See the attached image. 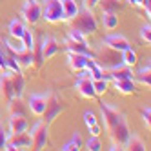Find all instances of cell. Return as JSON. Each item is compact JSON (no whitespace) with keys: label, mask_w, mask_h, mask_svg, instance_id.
<instances>
[{"label":"cell","mask_w":151,"mask_h":151,"mask_svg":"<svg viewBox=\"0 0 151 151\" xmlns=\"http://www.w3.org/2000/svg\"><path fill=\"white\" fill-rule=\"evenodd\" d=\"M71 22V29L78 31V33H82L84 37L86 35H93L96 33V29H99V22H96V18L93 15L91 9H78V13L75 18L69 20Z\"/></svg>","instance_id":"6da1fadb"},{"label":"cell","mask_w":151,"mask_h":151,"mask_svg":"<svg viewBox=\"0 0 151 151\" xmlns=\"http://www.w3.org/2000/svg\"><path fill=\"white\" fill-rule=\"evenodd\" d=\"M95 60L102 69H111L122 64V51H116L109 46H104L95 53Z\"/></svg>","instance_id":"7a4b0ae2"},{"label":"cell","mask_w":151,"mask_h":151,"mask_svg":"<svg viewBox=\"0 0 151 151\" xmlns=\"http://www.w3.org/2000/svg\"><path fill=\"white\" fill-rule=\"evenodd\" d=\"M66 102H64L60 96L57 95V93H47V99H46V109H44V122L46 124H51L55 118L60 115V113H64L66 111Z\"/></svg>","instance_id":"3957f363"},{"label":"cell","mask_w":151,"mask_h":151,"mask_svg":"<svg viewBox=\"0 0 151 151\" xmlns=\"http://www.w3.org/2000/svg\"><path fill=\"white\" fill-rule=\"evenodd\" d=\"M42 6V18L49 24H58V22H66L64 17V9L60 0H44Z\"/></svg>","instance_id":"277c9868"},{"label":"cell","mask_w":151,"mask_h":151,"mask_svg":"<svg viewBox=\"0 0 151 151\" xmlns=\"http://www.w3.org/2000/svg\"><path fill=\"white\" fill-rule=\"evenodd\" d=\"M31 147L33 149H44L49 142V124H46L44 120L37 122L31 127Z\"/></svg>","instance_id":"5b68a950"},{"label":"cell","mask_w":151,"mask_h":151,"mask_svg":"<svg viewBox=\"0 0 151 151\" xmlns=\"http://www.w3.org/2000/svg\"><path fill=\"white\" fill-rule=\"evenodd\" d=\"M31 147V137L26 131L13 133V135H6V146L4 149L7 151H15V149H29Z\"/></svg>","instance_id":"8992f818"},{"label":"cell","mask_w":151,"mask_h":151,"mask_svg":"<svg viewBox=\"0 0 151 151\" xmlns=\"http://www.w3.org/2000/svg\"><path fill=\"white\" fill-rule=\"evenodd\" d=\"M109 133H111V138H113V144L124 147V144L127 142V138L131 137V129H129V126H127V122H126V118L122 116L120 120H118V122L109 129Z\"/></svg>","instance_id":"52a82bcc"},{"label":"cell","mask_w":151,"mask_h":151,"mask_svg":"<svg viewBox=\"0 0 151 151\" xmlns=\"http://www.w3.org/2000/svg\"><path fill=\"white\" fill-rule=\"evenodd\" d=\"M22 17L29 26H37L42 18V6L37 0H26V4L22 7Z\"/></svg>","instance_id":"ba28073f"},{"label":"cell","mask_w":151,"mask_h":151,"mask_svg":"<svg viewBox=\"0 0 151 151\" xmlns=\"http://www.w3.org/2000/svg\"><path fill=\"white\" fill-rule=\"evenodd\" d=\"M100 113H102V116H104V124H106V127H107V131H109V129L124 116L118 109H115L113 106L104 104V102H100Z\"/></svg>","instance_id":"9c48e42d"},{"label":"cell","mask_w":151,"mask_h":151,"mask_svg":"<svg viewBox=\"0 0 151 151\" xmlns=\"http://www.w3.org/2000/svg\"><path fill=\"white\" fill-rule=\"evenodd\" d=\"M75 89L78 91L80 96L88 100H95L96 99V93H95V88H93V80L89 77H78V80L75 82Z\"/></svg>","instance_id":"30bf717a"},{"label":"cell","mask_w":151,"mask_h":151,"mask_svg":"<svg viewBox=\"0 0 151 151\" xmlns=\"http://www.w3.org/2000/svg\"><path fill=\"white\" fill-rule=\"evenodd\" d=\"M40 46H42V57H44V60L53 58L55 55H58V51H60L58 40L53 38V37H44L40 42Z\"/></svg>","instance_id":"8fae6325"},{"label":"cell","mask_w":151,"mask_h":151,"mask_svg":"<svg viewBox=\"0 0 151 151\" xmlns=\"http://www.w3.org/2000/svg\"><path fill=\"white\" fill-rule=\"evenodd\" d=\"M46 99H47V95H31L29 99H27V107L31 109V113L37 115V116H42V115H44Z\"/></svg>","instance_id":"7c38bea8"},{"label":"cell","mask_w":151,"mask_h":151,"mask_svg":"<svg viewBox=\"0 0 151 151\" xmlns=\"http://www.w3.org/2000/svg\"><path fill=\"white\" fill-rule=\"evenodd\" d=\"M66 46H68V51H71V53H80V55L95 58V51L88 46V42H77V40L66 38Z\"/></svg>","instance_id":"4fadbf2b"},{"label":"cell","mask_w":151,"mask_h":151,"mask_svg":"<svg viewBox=\"0 0 151 151\" xmlns=\"http://www.w3.org/2000/svg\"><path fill=\"white\" fill-rule=\"evenodd\" d=\"M102 44L104 46H109L116 51H126L127 47H131V44H129V40L122 35H109V37H106L102 40Z\"/></svg>","instance_id":"5bb4252c"},{"label":"cell","mask_w":151,"mask_h":151,"mask_svg":"<svg viewBox=\"0 0 151 151\" xmlns=\"http://www.w3.org/2000/svg\"><path fill=\"white\" fill-rule=\"evenodd\" d=\"M0 93H2L4 100L9 102L15 96L13 93V84H11V77H9V71H2L0 75Z\"/></svg>","instance_id":"9a60e30c"},{"label":"cell","mask_w":151,"mask_h":151,"mask_svg":"<svg viewBox=\"0 0 151 151\" xmlns=\"http://www.w3.org/2000/svg\"><path fill=\"white\" fill-rule=\"evenodd\" d=\"M27 129V120L24 115H11L9 118V133L7 135H13V133H20V131H26Z\"/></svg>","instance_id":"2e32d148"},{"label":"cell","mask_w":151,"mask_h":151,"mask_svg":"<svg viewBox=\"0 0 151 151\" xmlns=\"http://www.w3.org/2000/svg\"><path fill=\"white\" fill-rule=\"evenodd\" d=\"M89 57H86V55H80V53H71L68 51V64H69V68L73 71H82L86 68V62H88Z\"/></svg>","instance_id":"e0dca14e"},{"label":"cell","mask_w":151,"mask_h":151,"mask_svg":"<svg viewBox=\"0 0 151 151\" xmlns=\"http://www.w3.org/2000/svg\"><path fill=\"white\" fill-rule=\"evenodd\" d=\"M116 91L120 95H133L137 91V82L133 78H122V80H113Z\"/></svg>","instance_id":"ac0fdd59"},{"label":"cell","mask_w":151,"mask_h":151,"mask_svg":"<svg viewBox=\"0 0 151 151\" xmlns=\"http://www.w3.org/2000/svg\"><path fill=\"white\" fill-rule=\"evenodd\" d=\"M9 77H11V84H13V93H15V96H22L24 86H26L22 71H9Z\"/></svg>","instance_id":"d6986e66"},{"label":"cell","mask_w":151,"mask_h":151,"mask_svg":"<svg viewBox=\"0 0 151 151\" xmlns=\"http://www.w3.org/2000/svg\"><path fill=\"white\" fill-rule=\"evenodd\" d=\"M102 11H107V13H118L122 11L124 6H126V0H100L99 2Z\"/></svg>","instance_id":"ffe728a7"},{"label":"cell","mask_w":151,"mask_h":151,"mask_svg":"<svg viewBox=\"0 0 151 151\" xmlns=\"http://www.w3.org/2000/svg\"><path fill=\"white\" fill-rule=\"evenodd\" d=\"M17 62L22 71L33 68V49H24L22 53H18L17 55Z\"/></svg>","instance_id":"44dd1931"},{"label":"cell","mask_w":151,"mask_h":151,"mask_svg":"<svg viewBox=\"0 0 151 151\" xmlns=\"http://www.w3.org/2000/svg\"><path fill=\"white\" fill-rule=\"evenodd\" d=\"M133 80L137 84H140V86H144V88H149V86H151V68H149V64L144 66L138 73L133 75Z\"/></svg>","instance_id":"7402d4cb"},{"label":"cell","mask_w":151,"mask_h":151,"mask_svg":"<svg viewBox=\"0 0 151 151\" xmlns=\"http://www.w3.org/2000/svg\"><path fill=\"white\" fill-rule=\"evenodd\" d=\"M7 109H9V115H24L26 116V104L22 102V96H13L7 102Z\"/></svg>","instance_id":"603a6c76"},{"label":"cell","mask_w":151,"mask_h":151,"mask_svg":"<svg viewBox=\"0 0 151 151\" xmlns=\"http://www.w3.org/2000/svg\"><path fill=\"white\" fill-rule=\"evenodd\" d=\"M62 2V9H64V17H66V22H69L71 18H75L77 17V13H78V6H77V2L75 0H60Z\"/></svg>","instance_id":"cb8c5ba5"},{"label":"cell","mask_w":151,"mask_h":151,"mask_svg":"<svg viewBox=\"0 0 151 151\" xmlns=\"http://www.w3.org/2000/svg\"><path fill=\"white\" fill-rule=\"evenodd\" d=\"M7 31H9V37L11 38H22L24 31H26V26L20 22V20L13 18L11 22H9V26H7Z\"/></svg>","instance_id":"d4e9b609"},{"label":"cell","mask_w":151,"mask_h":151,"mask_svg":"<svg viewBox=\"0 0 151 151\" xmlns=\"http://www.w3.org/2000/svg\"><path fill=\"white\" fill-rule=\"evenodd\" d=\"M124 147L129 149V151H146L147 149V146H146L144 140L138 138V137H135V135H131V137L127 138V142L124 144Z\"/></svg>","instance_id":"484cf974"},{"label":"cell","mask_w":151,"mask_h":151,"mask_svg":"<svg viewBox=\"0 0 151 151\" xmlns=\"http://www.w3.org/2000/svg\"><path fill=\"white\" fill-rule=\"evenodd\" d=\"M102 26L107 29V31H113L118 27V17L116 13H107V11H102Z\"/></svg>","instance_id":"4316f807"},{"label":"cell","mask_w":151,"mask_h":151,"mask_svg":"<svg viewBox=\"0 0 151 151\" xmlns=\"http://www.w3.org/2000/svg\"><path fill=\"white\" fill-rule=\"evenodd\" d=\"M86 68L89 69L91 73V80H99V78H104V69L96 64L95 58H88V62H86Z\"/></svg>","instance_id":"83f0119b"},{"label":"cell","mask_w":151,"mask_h":151,"mask_svg":"<svg viewBox=\"0 0 151 151\" xmlns=\"http://www.w3.org/2000/svg\"><path fill=\"white\" fill-rule=\"evenodd\" d=\"M80 147H82V138H80L78 133H75V135L71 137L69 142H68V144H64L60 149H62V151H78Z\"/></svg>","instance_id":"f1b7e54d"},{"label":"cell","mask_w":151,"mask_h":151,"mask_svg":"<svg viewBox=\"0 0 151 151\" xmlns=\"http://www.w3.org/2000/svg\"><path fill=\"white\" fill-rule=\"evenodd\" d=\"M122 64L124 66H129V68H133L137 64V53L131 47H127L126 51H122Z\"/></svg>","instance_id":"f546056e"},{"label":"cell","mask_w":151,"mask_h":151,"mask_svg":"<svg viewBox=\"0 0 151 151\" xmlns=\"http://www.w3.org/2000/svg\"><path fill=\"white\" fill-rule=\"evenodd\" d=\"M42 64H44V57H42V46H33V68L40 69Z\"/></svg>","instance_id":"4dcf8cb0"},{"label":"cell","mask_w":151,"mask_h":151,"mask_svg":"<svg viewBox=\"0 0 151 151\" xmlns=\"http://www.w3.org/2000/svg\"><path fill=\"white\" fill-rule=\"evenodd\" d=\"M93 88H95V93H96V96H99V95H104V93L107 91V80H106V78L93 80Z\"/></svg>","instance_id":"1f68e13d"},{"label":"cell","mask_w":151,"mask_h":151,"mask_svg":"<svg viewBox=\"0 0 151 151\" xmlns=\"http://www.w3.org/2000/svg\"><path fill=\"white\" fill-rule=\"evenodd\" d=\"M140 38H142L147 46L151 44V26H149V22H147V24H144L142 27H140Z\"/></svg>","instance_id":"d6a6232c"},{"label":"cell","mask_w":151,"mask_h":151,"mask_svg":"<svg viewBox=\"0 0 151 151\" xmlns=\"http://www.w3.org/2000/svg\"><path fill=\"white\" fill-rule=\"evenodd\" d=\"M22 42H24V47L26 49H33V46H35V40H33V35H31V31L26 27V31H24V35H22Z\"/></svg>","instance_id":"836d02e7"},{"label":"cell","mask_w":151,"mask_h":151,"mask_svg":"<svg viewBox=\"0 0 151 151\" xmlns=\"http://www.w3.org/2000/svg\"><path fill=\"white\" fill-rule=\"evenodd\" d=\"M86 146H88L89 151H100V149H102V144H100L99 137H89L88 142H86Z\"/></svg>","instance_id":"e575fe53"},{"label":"cell","mask_w":151,"mask_h":151,"mask_svg":"<svg viewBox=\"0 0 151 151\" xmlns=\"http://www.w3.org/2000/svg\"><path fill=\"white\" fill-rule=\"evenodd\" d=\"M140 116H142L144 124H146L147 129H149V127H151V109H149V107H142V109H140Z\"/></svg>","instance_id":"d590c367"},{"label":"cell","mask_w":151,"mask_h":151,"mask_svg":"<svg viewBox=\"0 0 151 151\" xmlns=\"http://www.w3.org/2000/svg\"><path fill=\"white\" fill-rule=\"evenodd\" d=\"M7 44H9V42H7ZM9 47H11L15 53H17V55H18V53H22L26 47H24V42H22V38H15V42H13V44H9Z\"/></svg>","instance_id":"8d00e7d4"},{"label":"cell","mask_w":151,"mask_h":151,"mask_svg":"<svg viewBox=\"0 0 151 151\" xmlns=\"http://www.w3.org/2000/svg\"><path fill=\"white\" fill-rule=\"evenodd\" d=\"M0 71H9L6 64V53L2 49V38H0Z\"/></svg>","instance_id":"74e56055"},{"label":"cell","mask_w":151,"mask_h":151,"mask_svg":"<svg viewBox=\"0 0 151 151\" xmlns=\"http://www.w3.org/2000/svg\"><path fill=\"white\" fill-rule=\"evenodd\" d=\"M6 126H4V122H2V118H0V149H4V146H6Z\"/></svg>","instance_id":"f35d334b"},{"label":"cell","mask_w":151,"mask_h":151,"mask_svg":"<svg viewBox=\"0 0 151 151\" xmlns=\"http://www.w3.org/2000/svg\"><path fill=\"white\" fill-rule=\"evenodd\" d=\"M84 122H86V126H93V124H96V116L91 111H86L84 113Z\"/></svg>","instance_id":"ab89813d"},{"label":"cell","mask_w":151,"mask_h":151,"mask_svg":"<svg viewBox=\"0 0 151 151\" xmlns=\"http://www.w3.org/2000/svg\"><path fill=\"white\" fill-rule=\"evenodd\" d=\"M88 129H89V133H91V137H99V135L102 133V129H100L99 122H96V124H93V126H88Z\"/></svg>","instance_id":"60d3db41"},{"label":"cell","mask_w":151,"mask_h":151,"mask_svg":"<svg viewBox=\"0 0 151 151\" xmlns=\"http://www.w3.org/2000/svg\"><path fill=\"white\" fill-rule=\"evenodd\" d=\"M99 2L100 0H84V7L86 9H93V7L99 6Z\"/></svg>","instance_id":"b9f144b4"},{"label":"cell","mask_w":151,"mask_h":151,"mask_svg":"<svg viewBox=\"0 0 151 151\" xmlns=\"http://www.w3.org/2000/svg\"><path fill=\"white\" fill-rule=\"evenodd\" d=\"M144 7V11H146V15H147V18H149V15H151V2L149 0H142V4H140Z\"/></svg>","instance_id":"7bdbcfd3"}]
</instances>
